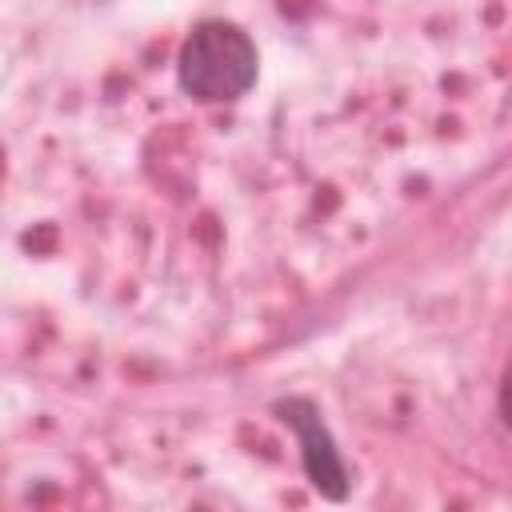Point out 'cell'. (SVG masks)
Masks as SVG:
<instances>
[{
  "mask_svg": "<svg viewBox=\"0 0 512 512\" xmlns=\"http://www.w3.org/2000/svg\"><path fill=\"white\" fill-rule=\"evenodd\" d=\"M276 420L296 436L300 444V468L308 476V484L324 496V500H344L348 496V464L316 408L312 396H280L272 404Z\"/></svg>",
  "mask_w": 512,
  "mask_h": 512,
  "instance_id": "2",
  "label": "cell"
},
{
  "mask_svg": "<svg viewBox=\"0 0 512 512\" xmlns=\"http://www.w3.org/2000/svg\"><path fill=\"white\" fill-rule=\"evenodd\" d=\"M260 72V52L252 36L232 20H200L176 56L180 88L200 104H232L240 100Z\"/></svg>",
  "mask_w": 512,
  "mask_h": 512,
  "instance_id": "1",
  "label": "cell"
}]
</instances>
